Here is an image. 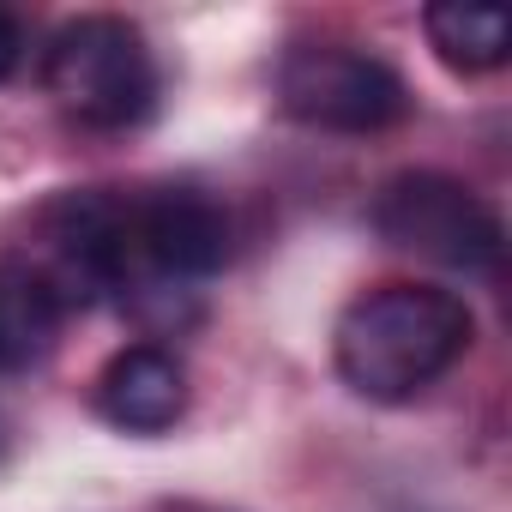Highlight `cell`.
Segmentation results:
<instances>
[{
	"instance_id": "1",
	"label": "cell",
	"mask_w": 512,
	"mask_h": 512,
	"mask_svg": "<svg viewBox=\"0 0 512 512\" xmlns=\"http://www.w3.org/2000/svg\"><path fill=\"white\" fill-rule=\"evenodd\" d=\"M476 338L464 296L434 284H380L338 314L332 362L350 392L374 404H404L428 392Z\"/></svg>"
},
{
	"instance_id": "2",
	"label": "cell",
	"mask_w": 512,
	"mask_h": 512,
	"mask_svg": "<svg viewBox=\"0 0 512 512\" xmlns=\"http://www.w3.org/2000/svg\"><path fill=\"white\" fill-rule=\"evenodd\" d=\"M43 85L61 103V115H73L79 127H97V133L139 127L157 109V91H163L145 31L127 25V19H109V13L73 19L49 37Z\"/></svg>"
},
{
	"instance_id": "3",
	"label": "cell",
	"mask_w": 512,
	"mask_h": 512,
	"mask_svg": "<svg viewBox=\"0 0 512 512\" xmlns=\"http://www.w3.org/2000/svg\"><path fill=\"white\" fill-rule=\"evenodd\" d=\"M374 229L416 253V260H434L446 272H494L500 266V247H506V229L494 217V205L464 187L458 175H440V169H404L380 187L374 199Z\"/></svg>"
},
{
	"instance_id": "4",
	"label": "cell",
	"mask_w": 512,
	"mask_h": 512,
	"mask_svg": "<svg viewBox=\"0 0 512 512\" xmlns=\"http://www.w3.org/2000/svg\"><path fill=\"white\" fill-rule=\"evenodd\" d=\"M278 97L302 127H320V133H386L416 103L398 67L350 43L290 49L278 67Z\"/></svg>"
},
{
	"instance_id": "5",
	"label": "cell",
	"mask_w": 512,
	"mask_h": 512,
	"mask_svg": "<svg viewBox=\"0 0 512 512\" xmlns=\"http://www.w3.org/2000/svg\"><path fill=\"white\" fill-rule=\"evenodd\" d=\"M133 253L157 296L229 266V211L199 187H157L133 199Z\"/></svg>"
},
{
	"instance_id": "6",
	"label": "cell",
	"mask_w": 512,
	"mask_h": 512,
	"mask_svg": "<svg viewBox=\"0 0 512 512\" xmlns=\"http://www.w3.org/2000/svg\"><path fill=\"white\" fill-rule=\"evenodd\" d=\"M97 410L121 434H163L187 410V368L163 344H127L97 374Z\"/></svg>"
},
{
	"instance_id": "7",
	"label": "cell",
	"mask_w": 512,
	"mask_h": 512,
	"mask_svg": "<svg viewBox=\"0 0 512 512\" xmlns=\"http://www.w3.org/2000/svg\"><path fill=\"white\" fill-rule=\"evenodd\" d=\"M67 326V296L43 266L0 260V374L43 368L61 344Z\"/></svg>"
},
{
	"instance_id": "8",
	"label": "cell",
	"mask_w": 512,
	"mask_h": 512,
	"mask_svg": "<svg viewBox=\"0 0 512 512\" xmlns=\"http://www.w3.org/2000/svg\"><path fill=\"white\" fill-rule=\"evenodd\" d=\"M422 31H428L434 61L464 79L494 73L512 55V19L500 7H476V0H434L422 13Z\"/></svg>"
},
{
	"instance_id": "9",
	"label": "cell",
	"mask_w": 512,
	"mask_h": 512,
	"mask_svg": "<svg viewBox=\"0 0 512 512\" xmlns=\"http://www.w3.org/2000/svg\"><path fill=\"white\" fill-rule=\"evenodd\" d=\"M19 67H25V25L0 7V85H7Z\"/></svg>"
},
{
	"instance_id": "10",
	"label": "cell",
	"mask_w": 512,
	"mask_h": 512,
	"mask_svg": "<svg viewBox=\"0 0 512 512\" xmlns=\"http://www.w3.org/2000/svg\"><path fill=\"white\" fill-rule=\"evenodd\" d=\"M0 452H7V416H0Z\"/></svg>"
}]
</instances>
